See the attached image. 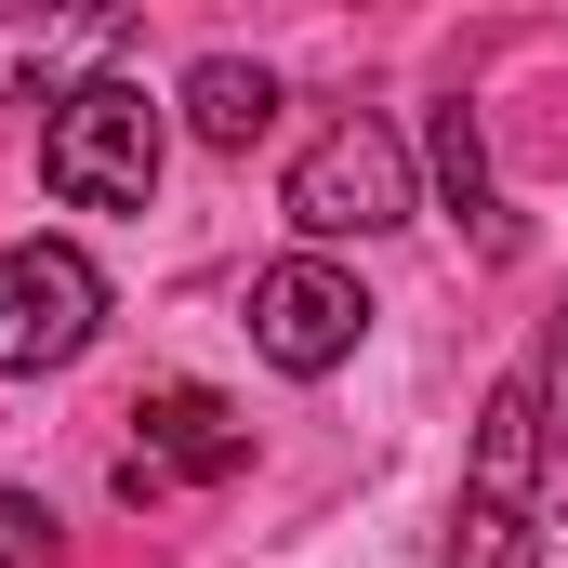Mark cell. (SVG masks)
Listing matches in <instances>:
<instances>
[{
	"mask_svg": "<svg viewBox=\"0 0 568 568\" xmlns=\"http://www.w3.org/2000/svg\"><path fill=\"white\" fill-rule=\"evenodd\" d=\"M67 556V529H53V503H27V489H0V568H53Z\"/></svg>",
	"mask_w": 568,
	"mask_h": 568,
	"instance_id": "cell-10",
	"label": "cell"
},
{
	"mask_svg": "<svg viewBox=\"0 0 568 568\" xmlns=\"http://www.w3.org/2000/svg\"><path fill=\"white\" fill-rule=\"evenodd\" d=\"M291 225H304V252L410 225V145L384 133V120H331V133L291 159Z\"/></svg>",
	"mask_w": 568,
	"mask_h": 568,
	"instance_id": "cell-3",
	"label": "cell"
},
{
	"mask_svg": "<svg viewBox=\"0 0 568 568\" xmlns=\"http://www.w3.org/2000/svg\"><path fill=\"white\" fill-rule=\"evenodd\" d=\"M529 568H568V516H542V529H529Z\"/></svg>",
	"mask_w": 568,
	"mask_h": 568,
	"instance_id": "cell-11",
	"label": "cell"
},
{
	"mask_svg": "<svg viewBox=\"0 0 568 568\" xmlns=\"http://www.w3.org/2000/svg\"><path fill=\"white\" fill-rule=\"evenodd\" d=\"M93 331H106V265L80 239H13L0 252V371L13 384L93 357Z\"/></svg>",
	"mask_w": 568,
	"mask_h": 568,
	"instance_id": "cell-2",
	"label": "cell"
},
{
	"mask_svg": "<svg viewBox=\"0 0 568 568\" xmlns=\"http://www.w3.org/2000/svg\"><path fill=\"white\" fill-rule=\"evenodd\" d=\"M542 384L516 371V384H489V410H476V476H463V503L476 516H516V529H542L529 503H542Z\"/></svg>",
	"mask_w": 568,
	"mask_h": 568,
	"instance_id": "cell-7",
	"label": "cell"
},
{
	"mask_svg": "<svg viewBox=\"0 0 568 568\" xmlns=\"http://www.w3.org/2000/svg\"><path fill=\"white\" fill-rule=\"evenodd\" d=\"M106 53H120V13H0V106L13 93H40V106H67L80 80H106Z\"/></svg>",
	"mask_w": 568,
	"mask_h": 568,
	"instance_id": "cell-6",
	"label": "cell"
},
{
	"mask_svg": "<svg viewBox=\"0 0 568 568\" xmlns=\"http://www.w3.org/2000/svg\"><path fill=\"white\" fill-rule=\"evenodd\" d=\"M265 120H278V80H265L252 53H199V67H185V133L199 145L239 159V145H265Z\"/></svg>",
	"mask_w": 568,
	"mask_h": 568,
	"instance_id": "cell-8",
	"label": "cell"
},
{
	"mask_svg": "<svg viewBox=\"0 0 568 568\" xmlns=\"http://www.w3.org/2000/svg\"><path fill=\"white\" fill-rule=\"evenodd\" d=\"M159 145H172L159 133V93L106 67V80H80V93L40 120V185L80 199V212H145V199H159Z\"/></svg>",
	"mask_w": 568,
	"mask_h": 568,
	"instance_id": "cell-1",
	"label": "cell"
},
{
	"mask_svg": "<svg viewBox=\"0 0 568 568\" xmlns=\"http://www.w3.org/2000/svg\"><path fill=\"white\" fill-rule=\"evenodd\" d=\"M424 172H436V199H449V212H476V239H489V252H516V225L489 212V145H476V106H436Z\"/></svg>",
	"mask_w": 568,
	"mask_h": 568,
	"instance_id": "cell-9",
	"label": "cell"
},
{
	"mask_svg": "<svg viewBox=\"0 0 568 568\" xmlns=\"http://www.w3.org/2000/svg\"><path fill=\"white\" fill-rule=\"evenodd\" d=\"M133 463L145 476H199V489H225L239 463H252V424H239V397H212V384H145L133 397Z\"/></svg>",
	"mask_w": 568,
	"mask_h": 568,
	"instance_id": "cell-5",
	"label": "cell"
},
{
	"mask_svg": "<svg viewBox=\"0 0 568 568\" xmlns=\"http://www.w3.org/2000/svg\"><path fill=\"white\" fill-rule=\"evenodd\" d=\"M252 344L278 357L291 384L344 371V357L371 344V291H357V265H331V252H278V265L252 278Z\"/></svg>",
	"mask_w": 568,
	"mask_h": 568,
	"instance_id": "cell-4",
	"label": "cell"
}]
</instances>
